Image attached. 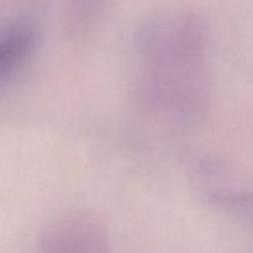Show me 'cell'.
Returning a JSON list of instances; mask_svg holds the SVG:
<instances>
[{
  "label": "cell",
  "instance_id": "obj_4",
  "mask_svg": "<svg viewBox=\"0 0 253 253\" xmlns=\"http://www.w3.org/2000/svg\"><path fill=\"white\" fill-rule=\"evenodd\" d=\"M111 0H64L63 26L72 39L85 36L98 24Z\"/></svg>",
  "mask_w": 253,
  "mask_h": 253
},
{
  "label": "cell",
  "instance_id": "obj_2",
  "mask_svg": "<svg viewBox=\"0 0 253 253\" xmlns=\"http://www.w3.org/2000/svg\"><path fill=\"white\" fill-rule=\"evenodd\" d=\"M41 253H110L104 225L85 211L58 215L47 224L40 240Z\"/></svg>",
  "mask_w": 253,
  "mask_h": 253
},
{
  "label": "cell",
  "instance_id": "obj_3",
  "mask_svg": "<svg viewBox=\"0 0 253 253\" xmlns=\"http://www.w3.org/2000/svg\"><path fill=\"white\" fill-rule=\"evenodd\" d=\"M40 27L30 16L0 21V83L16 74L36 51Z\"/></svg>",
  "mask_w": 253,
  "mask_h": 253
},
{
  "label": "cell",
  "instance_id": "obj_1",
  "mask_svg": "<svg viewBox=\"0 0 253 253\" xmlns=\"http://www.w3.org/2000/svg\"><path fill=\"white\" fill-rule=\"evenodd\" d=\"M207 20L188 10L156 12L136 36V89L148 114L174 127L204 120L211 99V39Z\"/></svg>",
  "mask_w": 253,
  "mask_h": 253
}]
</instances>
